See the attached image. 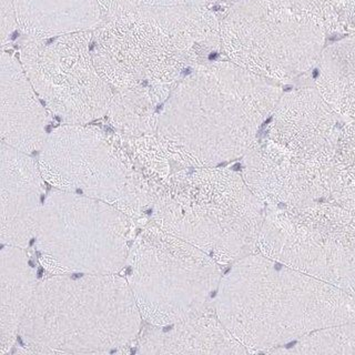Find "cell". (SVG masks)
Returning a JSON list of instances; mask_svg holds the SVG:
<instances>
[{"label":"cell","instance_id":"cell-1","mask_svg":"<svg viewBox=\"0 0 355 355\" xmlns=\"http://www.w3.org/2000/svg\"><path fill=\"white\" fill-rule=\"evenodd\" d=\"M282 96L279 83L231 60L205 62L161 108L157 137L175 166H219L249 151Z\"/></svg>","mask_w":355,"mask_h":355},{"label":"cell","instance_id":"cell-2","mask_svg":"<svg viewBox=\"0 0 355 355\" xmlns=\"http://www.w3.org/2000/svg\"><path fill=\"white\" fill-rule=\"evenodd\" d=\"M214 308L248 353H270L314 331L355 322L354 297L260 251L222 275Z\"/></svg>","mask_w":355,"mask_h":355},{"label":"cell","instance_id":"cell-3","mask_svg":"<svg viewBox=\"0 0 355 355\" xmlns=\"http://www.w3.org/2000/svg\"><path fill=\"white\" fill-rule=\"evenodd\" d=\"M92 42L96 68L114 92L150 89L170 96L221 48L220 21L205 6H140L107 19Z\"/></svg>","mask_w":355,"mask_h":355},{"label":"cell","instance_id":"cell-4","mask_svg":"<svg viewBox=\"0 0 355 355\" xmlns=\"http://www.w3.org/2000/svg\"><path fill=\"white\" fill-rule=\"evenodd\" d=\"M141 313L119 275H50L38 283L20 327L17 353H123L137 341Z\"/></svg>","mask_w":355,"mask_h":355},{"label":"cell","instance_id":"cell-5","mask_svg":"<svg viewBox=\"0 0 355 355\" xmlns=\"http://www.w3.org/2000/svg\"><path fill=\"white\" fill-rule=\"evenodd\" d=\"M266 209L240 173L205 166L161 181L150 216L162 230L227 266L259 252Z\"/></svg>","mask_w":355,"mask_h":355},{"label":"cell","instance_id":"cell-6","mask_svg":"<svg viewBox=\"0 0 355 355\" xmlns=\"http://www.w3.org/2000/svg\"><path fill=\"white\" fill-rule=\"evenodd\" d=\"M327 33V0H239L220 21L229 60L277 83L318 66Z\"/></svg>","mask_w":355,"mask_h":355},{"label":"cell","instance_id":"cell-7","mask_svg":"<svg viewBox=\"0 0 355 355\" xmlns=\"http://www.w3.org/2000/svg\"><path fill=\"white\" fill-rule=\"evenodd\" d=\"M38 162L53 188L101 200L137 221L151 214L161 182L139 164L125 136L89 123L53 129Z\"/></svg>","mask_w":355,"mask_h":355},{"label":"cell","instance_id":"cell-8","mask_svg":"<svg viewBox=\"0 0 355 355\" xmlns=\"http://www.w3.org/2000/svg\"><path fill=\"white\" fill-rule=\"evenodd\" d=\"M137 234V220L114 205L53 189L35 242L49 275H120Z\"/></svg>","mask_w":355,"mask_h":355},{"label":"cell","instance_id":"cell-9","mask_svg":"<svg viewBox=\"0 0 355 355\" xmlns=\"http://www.w3.org/2000/svg\"><path fill=\"white\" fill-rule=\"evenodd\" d=\"M125 270L142 319L155 327L201 313L222 277L210 255L153 222L137 234Z\"/></svg>","mask_w":355,"mask_h":355},{"label":"cell","instance_id":"cell-10","mask_svg":"<svg viewBox=\"0 0 355 355\" xmlns=\"http://www.w3.org/2000/svg\"><path fill=\"white\" fill-rule=\"evenodd\" d=\"M259 251L355 297V212L341 205H266Z\"/></svg>","mask_w":355,"mask_h":355},{"label":"cell","instance_id":"cell-11","mask_svg":"<svg viewBox=\"0 0 355 355\" xmlns=\"http://www.w3.org/2000/svg\"><path fill=\"white\" fill-rule=\"evenodd\" d=\"M89 31L24 42L20 62L39 98L68 125H88L108 114L114 90L99 75Z\"/></svg>","mask_w":355,"mask_h":355},{"label":"cell","instance_id":"cell-12","mask_svg":"<svg viewBox=\"0 0 355 355\" xmlns=\"http://www.w3.org/2000/svg\"><path fill=\"white\" fill-rule=\"evenodd\" d=\"M332 168L292 155L264 137L243 155L241 175L264 205L297 208L327 201Z\"/></svg>","mask_w":355,"mask_h":355},{"label":"cell","instance_id":"cell-13","mask_svg":"<svg viewBox=\"0 0 355 355\" xmlns=\"http://www.w3.org/2000/svg\"><path fill=\"white\" fill-rule=\"evenodd\" d=\"M341 119L318 89H295L277 101L266 138L300 158L333 164Z\"/></svg>","mask_w":355,"mask_h":355},{"label":"cell","instance_id":"cell-14","mask_svg":"<svg viewBox=\"0 0 355 355\" xmlns=\"http://www.w3.org/2000/svg\"><path fill=\"white\" fill-rule=\"evenodd\" d=\"M38 161L1 142L0 150V240L27 249L36 236L44 192Z\"/></svg>","mask_w":355,"mask_h":355},{"label":"cell","instance_id":"cell-15","mask_svg":"<svg viewBox=\"0 0 355 355\" xmlns=\"http://www.w3.org/2000/svg\"><path fill=\"white\" fill-rule=\"evenodd\" d=\"M21 62L3 53L0 60V137L22 153L40 151L47 140L48 112Z\"/></svg>","mask_w":355,"mask_h":355},{"label":"cell","instance_id":"cell-16","mask_svg":"<svg viewBox=\"0 0 355 355\" xmlns=\"http://www.w3.org/2000/svg\"><path fill=\"white\" fill-rule=\"evenodd\" d=\"M140 354H247L216 314L214 302L197 315L166 327L148 324L137 338Z\"/></svg>","mask_w":355,"mask_h":355},{"label":"cell","instance_id":"cell-17","mask_svg":"<svg viewBox=\"0 0 355 355\" xmlns=\"http://www.w3.org/2000/svg\"><path fill=\"white\" fill-rule=\"evenodd\" d=\"M37 271L24 248L3 244L0 252V354L18 341L20 327L38 286Z\"/></svg>","mask_w":355,"mask_h":355},{"label":"cell","instance_id":"cell-18","mask_svg":"<svg viewBox=\"0 0 355 355\" xmlns=\"http://www.w3.org/2000/svg\"><path fill=\"white\" fill-rule=\"evenodd\" d=\"M21 31L31 38H53L99 27L98 0H14Z\"/></svg>","mask_w":355,"mask_h":355},{"label":"cell","instance_id":"cell-19","mask_svg":"<svg viewBox=\"0 0 355 355\" xmlns=\"http://www.w3.org/2000/svg\"><path fill=\"white\" fill-rule=\"evenodd\" d=\"M315 88L342 119H355V33L324 48Z\"/></svg>","mask_w":355,"mask_h":355},{"label":"cell","instance_id":"cell-20","mask_svg":"<svg viewBox=\"0 0 355 355\" xmlns=\"http://www.w3.org/2000/svg\"><path fill=\"white\" fill-rule=\"evenodd\" d=\"M168 98L166 94L150 89L114 92L105 116L114 131L123 136L155 135L161 108Z\"/></svg>","mask_w":355,"mask_h":355},{"label":"cell","instance_id":"cell-21","mask_svg":"<svg viewBox=\"0 0 355 355\" xmlns=\"http://www.w3.org/2000/svg\"><path fill=\"white\" fill-rule=\"evenodd\" d=\"M327 201L355 212V119L342 125Z\"/></svg>","mask_w":355,"mask_h":355},{"label":"cell","instance_id":"cell-22","mask_svg":"<svg viewBox=\"0 0 355 355\" xmlns=\"http://www.w3.org/2000/svg\"><path fill=\"white\" fill-rule=\"evenodd\" d=\"M277 354H355V322L314 331L286 347L273 349Z\"/></svg>","mask_w":355,"mask_h":355},{"label":"cell","instance_id":"cell-23","mask_svg":"<svg viewBox=\"0 0 355 355\" xmlns=\"http://www.w3.org/2000/svg\"><path fill=\"white\" fill-rule=\"evenodd\" d=\"M333 33H355V0H327Z\"/></svg>","mask_w":355,"mask_h":355},{"label":"cell","instance_id":"cell-24","mask_svg":"<svg viewBox=\"0 0 355 355\" xmlns=\"http://www.w3.org/2000/svg\"><path fill=\"white\" fill-rule=\"evenodd\" d=\"M0 20H1V44L8 42L11 35L18 27L14 0H0Z\"/></svg>","mask_w":355,"mask_h":355},{"label":"cell","instance_id":"cell-25","mask_svg":"<svg viewBox=\"0 0 355 355\" xmlns=\"http://www.w3.org/2000/svg\"><path fill=\"white\" fill-rule=\"evenodd\" d=\"M98 3L107 19L127 14L141 6V0H98Z\"/></svg>","mask_w":355,"mask_h":355},{"label":"cell","instance_id":"cell-26","mask_svg":"<svg viewBox=\"0 0 355 355\" xmlns=\"http://www.w3.org/2000/svg\"><path fill=\"white\" fill-rule=\"evenodd\" d=\"M210 0H141V6H205Z\"/></svg>","mask_w":355,"mask_h":355}]
</instances>
